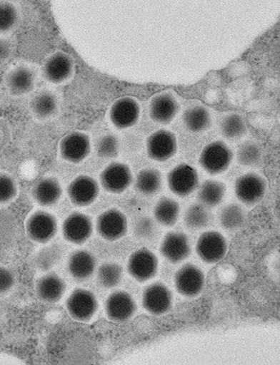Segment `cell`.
<instances>
[{
	"mask_svg": "<svg viewBox=\"0 0 280 365\" xmlns=\"http://www.w3.org/2000/svg\"><path fill=\"white\" fill-rule=\"evenodd\" d=\"M66 309L75 322L86 323L91 322L97 313L98 299L90 289H75L68 296Z\"/></svg>",
	"mask_w": 280,
	"mask_h": 365,
	"instance_id": "obj_1",
	"label": "cell"
},
{
	"mask_svg": "<svg viewBox=\"0 0 280 365\" xmlns=\"http://www.w3.org/2000/svg\"><path fill=\"white\" fill-rule=\"evenodd\" d=\"M235 195L247 207H254L261 203L268 190V182L264 177L256 173H248L239 177L235 182Z\"/></svg>",
	"mask_w": 280,
	"mask_h": 365,
	"instance_id": "obj_2",
	"label": "cell"
},
{
	"mask_svg": "<svg viewBox=\"0 0 280 365\" xmlns=\"http://www.w3.org/2000/svg\"><path fill=\"white\" fill-rule=\"evenodd\" d=\"M234 160V153L224 142L214 141L201 151L199 163L210 175H217L229 169Z\"/></svg>",
	"mask_w": 280,
	"mask_h": 365,
	"instance_id": "obj_3",
	"label": "cell"
},
{
	"mask_svg": "<svg viewBox=\"0 0 280 365\" xmlns=\"http://www.w3.org/2000/svg\"><path fill=\"white\" fill-rule=\"evenodd\" d=\"M198 257L207 264H216L226 257L228 242L220 232H204L198 238L196 245Z\"/></svg>",
	"mask_w": 280,
	"mask_h": 365,
	"instance_id": "obj_4",
	"label": "cell"
},
{
	"mask_svg": "<svg viewBox=\"0 0 280 365\" xmlns=\"http://www.w3.org/2000/svg\"><path fill=\"white\" fill-rule=\"evenodd\" d=\"M174 282L179 294L186 298H196L206 287V275L197 265L189 262L177 269Z\"/></svg>",
	"mask_w": 280,
	"mask_h": 365,
	"instance_id": "obj_5",
	"label": "cell"
},
{
	"mask_svg": "<svg viewBox=\"0 0 280 365\" xmlns=\"http://www.w3.org/2000/svg\"><path fill=\"white\" fill-rule=\"evenodd\" d=\"M142 306L150 315L161 317L173 306V293L165 283L156 282L146 286L142 293Z\"/></svg>",
	"mask_w": 280,
	"mask_h": 365,
	"instance_id": "obj_6",
	"label": "cell"
},
{
	"mask_svg": "<svg viewBox=\"0 0 280 365\" xmlns=\"http://www.w3.org/2000/svg\"><path fill=\"white\" fill-rule=\"evenodd\" d=\"M95 227L98 235L104 240L118 241L128 234V218L122 211L111 207L99 215Z\"/></svg>",
	"mask_w": 280,
	"mask_h": 365,
	"instance_id": "obj_7",
	"label": "cell"
},
{
	"mask_svg": "<svg viewBox=\"0 0 280 365\" xmlns=\"http://www.w3.org/2000/svg\"><path fill=\"white\" fill-rule=\"evenodd\" d=\"M26 231L30 240L36 243H49L57 234L56 217L47 211H35L26 220Z\"/></svg>",
	"mask_w": 280,
	"mask_h": 365,
	"instance_id": "obj_8",
	"label": "cell"
},
{
	"mask_svg": "<svg viewBox=\"0 0 280 365\" xmlns=\"http://www.w3.org/2000/svg\"><path fill=\"white\" fill-rule=\"evenodd\" d=\"M159 259L149 249L142 247L133 252L128 261L129 275L136 282H146L155 277L159 271Z\"/></svg>",
	"mask_w": 280,
	"mask_h": 365,
	"instance_id": "obj_9",
	"label": "cell"
},
{
	"mask_svg": "<svg viewBox=\"0 0 280 365\" xmlns=\"http://www.w3.org/2000/svg\"><path fill=\"white\" fill-rule=\"evenodd\" d=\"M167 185L175 195L186 197L197 189L199 176L193 166L181 163L167 174Z\"/></svg>",
	"mask_w": 280,
	"mask_h": 365,
	"instance_id": "obj_10",
	"label": "cell"
},
{
	"mask_svg": "<svg viewBox=\"0 0 280 365\" xmlns=\"http://www.w3.org/2000/svg\"><path fill=\"white\" fill-rule=\"evenodd\" d=\"M104 309L106 316L111 322L125 323L135 315L138 307L129 292L116 291L108 296Z\"/></svg>",
	"mask_w": 280,
	"mask_h": 365,
	"instance_id": "obj_11",
	"label": "cell"
},
{
	"mask_svg": "<svg viewBox=\"0 0 280 365\" xmlns=\"http://www.w3.org/2000/svg\"><path fill=\"white\" fill-rule=\"evenodd\" d=\"M91 139L84 132L74 131L64 135L59 144L61 158L68 163H80L90 155Z\"/></svg>",
	"mask_w": 280,
	"mask_h": 365,
	"instance_id": "obj_12",
	"label": "cell"
},
{
	"mask_svg": "<svg viewBox=\"0 0 280 365\" xmlns=\"http://www.w3.org/2000/svg\"><path fill=\"white\" fill-rule=\"evenodd\" d=\"M132 182L131 167L123 163H111L100 174L101 187L106 192L112 194L126 192Z\"/></svg>",
	"mask_w": 280,
	"mask_h": 365,
	"instance_id": "obj_13",
	"label": "cell"
},
{
	"mask_svg": "<svg viewBox=\"0 0 280 365\" xmlns=\"http://www.w3.org/2000/svg\"><path fill=\"white\" fill-rule=\"evenodd\" d=\"M61 233L64 240L74 245H83L94 233V222L86 214L73 212L64 220Z\"/></svg>",
	"mask_w": 280,
	"mask_h": 365,
	"instance_id": "obj_14",
	"label": "cell"
},
{
	"mask_svg": "<svg viewBox=\"0 0 280 365\" xmlns=\"http://www.w3.org/2000/svg\"><path fill=\"white\" fill-rule=\"evenodd\" d=\"M146 145L149 158L156 162H166L177 152L176 135L166 129H160L150 135Z\"/></svg>",
	"mask_w": 280,
	"mask_h": 365,
	"instance_id": "obj_15",
	"label": "cell"
},
{
	"mask_svg": "<svg viewBox=\"0 0 280 365\" xmlns=\"http://www.w3.org/2000/svg\"><path fill=\"white\" fill-rule=\"evenodd\" d=\"M160 254L171 264L186 260L192 252L189 237L184 232L171 231L165 235L159 247Z\"/></svg>",
	"mask_w": 280,
	"mask_h": 365,
	"instance_id": "obj_16",
	"label": "cell"
},
{
	"mask_svg": "<svg viewBox=\"0 0 280 365\" xmlns=\"http://www.w3.org/2000/svg\"><path fill=\"white\" fill-rule=\"evenodd\" d=\"M74 67V61L69 54L54 53L44 61L43 76L50 83L61 84L73 77Z\"/></svg>",
	"mask_w": 280,
	"mask_h": 365,
	"instance_id": "obj_17",
	"label": "cell"
},
{
	"mask_svg": "<svg viewBox=\"0 0 280 365\" xmlns=\"http://www.w3.org/2000/svg\"><path fill=\"white\" fill-rule=\"evenodd\" d=\"M100 186L97 180L88 175H80L71 180L67 194L71 203L77 207L91 206L97 200Z\"/></svg>",
	"mask_w": 280,
	"mask_h": 365,
	"instance_id": "obj_18",
	"label": "cell"
},
{
	"mask_svg": "<svg viewBox=\"0 0 280 365\" xmlns=\"http://www.w3.org/2000/svg\"><path fill=\"white\" fill-rule=\"evenodd\" d=\"M180 110L179 102L170 92H162L153 96L149 102V113L154 122L169 125Z\"/></svg>",
	"mask_w": 280,
	"mask_h": 365,
	"instance_id": "obj_19",
	"label": "cell"
},
{
	"mask_svg": "<svg viewBox=\"0 0 280 365\" xmlns=\"http://www.w3.org/2000/svg\"><path fill=\"white\" fill-rule=\"evenodd\" d=\"M140 117L139 102L131 97L116 101L110 109V119L115 128L127 129L134 126Z\"/></svg>",
	"mask_w": 280,
	"mask_h": 365,
	"instance_id": "obj_20",
	"label": "cell"
},
{
	"mask_svg": "<svg viewBox=\"0 0 280 365\" xmlns=\"http://www.w3.org/2000/svg\"><path fill=\"white\" fill-rule=\"evenodd\" d=\"M68 272L75 281L85 282L96 272L97 260L92 252L76 250L71 252L67 262Z\"/></svg>",
	"mask_w": 280,
	"mask_h": 365,
	"instance_id": "obj_21",
	"label": "cell"
},
{
	"mask_svg": "<svg viewBox=\"0 0 280 365\" xmlns=\"http://www.w3.org/2000/svg\"><path fill=\"white\" fill-rule=\"evenodd\" d=\"M66 291V283L54 272H46L36 283V293L43 302L54 304L60 302Z\"/></svg>",
	"mask_w": 280,
	"mask_h": 365,
	"instance_id": "obj_22",
	"label": "cell"
},
{
	"mask_svg": "<svg viewBox=\"0 0 280 365\" xmlns=\"http://www.w3.org/2000/svg\"><path fill=\"white\" fill-rule=\"evenodd\" d=\"M63 195V187L59 180L54 177H44L35 184L32 190L34 200L40 206L51 207L59 202Z\"/></svg>",
	"mask_w": 280,
	"mask_h": 365,
	"instance_id": "obj_23",
	"label": "cell"
},
{
	"mask_svg": "<svg viewBox=\"0 0 280 365\" xmlns=\"http://www.w3.org/2000/svg\"><path fill=\"white\" fill-rule=\"evenodd\" d=\"M6 85L13 96L29 93L35 87V73L29 67L14 68L6 76Z\"/></svg>",
	"mask_w": 280,
	"mask_h": 365,
	"instance_id": "obj_24",
	"label": "cell"
},
{
	"mask_svg": "<svg viewBox=\"0 0 280 365\" xmlns=\"http://www.w3.org/2000/svg\"><path fill=\"white\" fill-rule=\"evenodd\" d=\"M32 113L40 120L54 117L58 110V100L53 92L41 91L37 92L30 102Z\"/></svg>",
	"mask_w": 280,
	"mask_h": 365,
	"instance_id": "obj_25",
	"label": "cell"
},
{
	"mask_svg": "<svg viewBox=\"0 0 280 365\" xmlns=\"http://www.w3.org/2000/svg\"><path fill=\"white\" fill-rule=\"evenodd\" d=\"M134 186L136 192L142 195H155L162 189V174L159 170L154 168L140 170L136 174Z\"/></svg>",
	"mask_w": 280,
	"mask_h": 365,
	"instance_id": "obj_26",
	"label": "cell"
},
{
	"mask_svg": "<svg viewBox=\"0 0 280 365\" xmlns=\"http://www.w3.org/2000/svg\"><path fill=\"white\" fill-rule=\"evenodd\" d=\"M180 205L169 197H162L154 207V217L163 227L175 226L180 216Z\"/></svg>",
	"mask_w": 280,
	"mask_h": 365,
	"instance_id": "obj_27",
	"label": "cell"
},
{
	"mask_svg": "<svg viewBox=\"0 0 280 365\" xmlns=\"http://www.w3.org/2000/svg\"><path fill=\"white\" fill-rule=\"evenodd\" d=\"M226 194V186L219 180H207L198 190L197 200L206 207H214L223 202Z\"/></svg>",
	"mask_w": 280,
	"mask_h": 365,
	"instance_id": "obj_28",
	"label": "cell"
},
{
	"mask_svg": "<svg viewBox=\"0 0 280 365\" xmlns=\"http://www.w3.org/2000/svg\"><path fill=\"white\" fill-rule=\"evenodd\" d=\"M183 122L187 130L201 133L210 128L211 117L209 110L204 106H194L184 112Z\"/></svg>",
	"mask_w": 280,
	"mask_h": 365,
	"instance_id": "obj_29",
	"label": "cell"
},
{
	"mask_svg": "<svg viewBox=\"0 0 280 365\" xmlns=\"http://www.w3.org/2000/svg\"><path fill=\"white\" fill-rule=\"evenodd\" d=\"M246 217L247 212L244 207L237 203H232L228 204L221 210L219 220L224 230L234 231L244 226Z\"/></svg>",
	"mask_w": 280,
	"mask_h": 365,
	"instance_id": "obj_30",
	"label": "cell"
},
{
	"mask_svg": "<svg viewBox=\"0 0 280 365\" xmlns=\"http://www.w3.org/2000/svg\"><path fill=\"white\" fill-rule=\"evenodd\" d=\"M221 132L225 138L231 141L244 138L247 134V125L244 117L238 113L225 115L221 122Z\"/></svg>",
	"mask_w": 280,
	"mask_h": 365,
	"instance_id": "obj_31",
	"label": "cell"
},
{
	"mask_svg": "<svg viewBox=\"0 0 280 365\" xmlns=\"http://www.w3.org/2000/svg\"><path fill=\"white\" fill-rule=\"evenodd\" d=\"M211 218V214L206 207L201 204H193L184 213V222L189 230H201L208 227Z\"/></svg>",
	"mask_w": 280,
	"mask_h": 365,
	"instance_id": "obj_32",
	"label": "cell"
},
{
	"mask_svg": "<svg viewBox=\"0 0 280 365\" xmlns=\"http://www.w3.org/2000/svg\"><path fill=\"white\" fill-rule=\"evenodd\" d=\"M123 278V269L116 262H105L97 269L99 284L105 289L117 287Z\"/></svg>",
	"mask_w": 280,
	"mask_h": 365,
	"instance_id": "obj_33",
	"label": "cell"
},
{
	"mask_svg": "<svg viewBox=\"0 0 280 365\" xmlns=\"http://www.w3.org/2000/svg\"><path fill=\"white\" fill-rule=\"evenodd\" d=\"M63 250L59 245H51L44 247L37 252L35 258V264L40 271L49 272L50 269L59 264Z\"/></svg>",
	"mask_w": 280,
	"mask_h": 365,
	"instance_id": "obj_34",
	"label": "cell"
},
{
	"mask_svg": "<svg viewBox=\"0 0 280 365\" xmlns=\"http://www.w3.org/2000/svg\"><path fill=\"white\" fill-rule=\"evenodd\" d=\"M262 157L261 145L254 141L244 142L237 151V161L242 166H257L261 163Z\"/></svg>",
	"mask_w": 280,
	"mask_h": 365,
	"instance_id": "obj_35",
	"label": "cell"
},
{
	"mask_svg": "<svg viewBox=\"0 0 280 365\" xmlns=\"http://www.w3.org/2000/svg\"><path fill=\"white\" fill-rule=\"evenodd\" d=\"M133 233L143 241H153L159 235V228L151 217L145 216L138 218L133 224Z\"/></svg>",
	"mask_w": 280,
	"mask_h": 365,
	"instance_id": "obj_36",
	"label": "cell"
},
{
	"mask_svg": "<svg viewBox=\"0 0 280 365\" xmlns=\"http://www.w3.org/2000/svg\"><path fill=\"white\" fill-rule=\"evenodd\" d=\"M19 20V12L11 2H0V35L11 31Z\"/></svg>",
	"mask_w": 280,
	"mask_h": 365,
	"instance_id": "obj_37",
	"label": "cell"
},
{
	"mask_svg": "<svg viewBox=\"0 0 280 365\" xmlns=\"http://www.w3.org/2000/svg\"><path fill=\"white\" fill-rule=\"evenodd\" d=\"M119 142L114 135H106L98 140L96 152L101 158H114L118 156Z\"/></svg>",
	"mask_w": 280,
	"mask_h": 365,
	"instance_id": "obj_38",
	"label": "cell"
},
{
	"mask_svg": "<svg viewBox=\"0 0 280 365\" xmlns=\"http://www.w3.org/2000/svg\"><path fill=\"white\" fill-rule=\"evenodd\" d=\"M18 185L11 176L0 173V204H6L15 199Z\"/></svg>",
	"mask_w": 280,
	"mask_h": 365,
	"instance_id": "obj_39",
	"label": "cell"
},
{
	"mask_svg": "<svg viewBox=\"0 0 280 365\" xmlns=\"http://www.w3.org/2000/svg\"><path fill=\"white\" fill-rule=\"evenodd\" d=\"M16 278L13 272L5 266H0V294H5L15 285Z\"/></svg>",
	"mask_w": 280,
	"mask_h": 365,
	"instance_id": "obj_40",
	"label": "cell"
},
{
	"mask_svg": "<svg viewBox=\"0 0 280 365\" xmlns=\"http://www.w3.org/2000/svg\"><path fill=\"white\" fill-rule=\"evenodd\" d=\"M10 133L8 125L0 119V151L8 144Z\"/></svg>",
	"mask_w": 280,
	"mask_h": 365,
	"instance_id": "obj_41",
	"label": "cell"
},
{
	"mask_svg": "<svg viewBox=\"0 0 280 365\" xmlns=\"http://www.w3.org/2000/svg\"><path fill=\"white\" fill-rule=\"evenodd\" d=\"M11 53V46L8 41L0 39V61L9 58Z\"/></svg>",
	"mask_w": 280,
	"mask_h": 365,
	"instance_id": "obj_42",
	"label": "cell"
}]
</instances>
